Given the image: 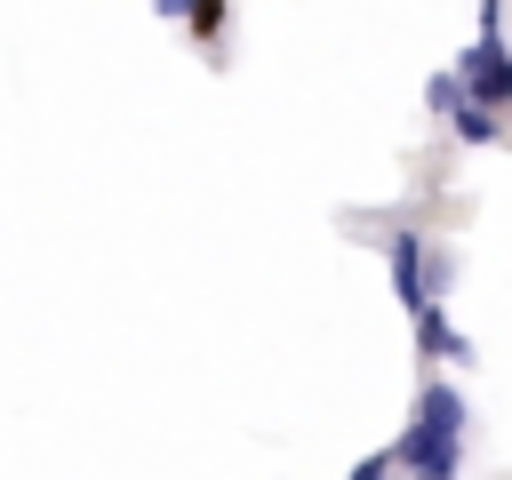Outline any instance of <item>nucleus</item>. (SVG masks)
Wrapping results in <instances>:
<instances>
[{
  "label": "nucleus",
  "instance_id": "f257e3e1",
  "mask_svg": "<svg viewBox=\"0 0 512 480\" xmlns=\"http://www.w3.org/2000/svg\"><path fill=\"white\" fill-rule=\"evenodd\" d=\"M464 392L448 376H424L416 400H408V424L392 440L400 456V480H464Z\"/></svg>",
  "mask_w": 512,
  "mask_h": 480
},
{
  "label": "nucleus",
  "instance_id": "f03ea898",
  "mask_svg": "<svg viewBox=\"0 0 512 480\" xmlns=\"http://www.w3.org/2000/svg\"><path fill=\"white\" fill-rule=\"evenodd\" d=\"M384 264H392V288H400V312H424V304H448L456 288V256L440 240H424L416 224H392L384 232Z\"/></svg>",
  "mask_w": 512,
  "mask_h": 480
},
{
  "label": "nucleus",
  "instance_id": "7ed1b4c3",
  "mask_svg": "<svg viewBox=\"0 0 512 480\" xmlns=\"http://www.w3.org/2000/svg\"><path fill=\"white\" fill-rule=\"evenodd\" d=\"M456 80H464V96L480 112H512V48H504V32H480L456 56Z\"/></svg>",
  "mask_w": 512,
  "mask_h": 480
},
{
  "label": "nucleus",
  "instance_id": "20e7f679",
  "mask_svg": "<svg viewBox=\"0 0 512 480\" xmlns=\"http://www.w3.org/2000/svg\"><path fill=\"white\" fill-rule=\"evenodd\" d=\"M408 328H416V360H424V368H440V360H448V368H472V344L448 328V312H440V304L408 312Z\"/></svg>",
  "mask_w": 512,
  "mask_h": 480
},
{
  "label": "nucleus",
  "instance_id": "39448f33",
  "mask_svg": "<svg viewBox=\"0 0 512 480\" xmlns=\"http://www.w3.org/2000/svg\"><path fill=\"white\" fill-rule=\"evenodd\" d=\"M448 128H456V144H504V136H512V128H504V112H480L472 96L456 104V120H448Z\"/></svg>",
  "mask_w": 512,
  "mask_h": 480
},
{
  "label": "nucleus",
  "instance_id": "423d86ee",
  "mask_svg": "<svg viewBox=\"0 0 512 480\" xmlns=\"http://www.w3.org/2000/svg\"><path fill=\"white\" fill-rule=\"evenodd\" d=\"M424 104H432L440 120H456V104H464V80H456V72H432V80H424Z\"/></svg>",
  "mask_w": 512,
  "mask_h": 480
},
{
  "label": "nucleus",
  "instance_id": "0eeeda50",
  "mask_svg": "<svg viewBox=\"0 0 512 480\" xmlns=\"http://www.w3.org/2000/svg\"><path fill=\"white\" fill-rule=\"evenodd\" d=\"M344 480H400V456H392V440H384V448H368V456H360Z\"/></svg>",
  "mask_w": 512,
  "mask_h": 480
}]
</instances>
